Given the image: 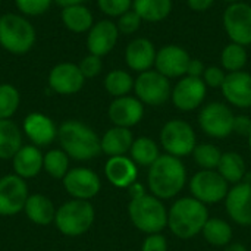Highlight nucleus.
<instances>
[{"label": "nucleus", "mask_w": 251, "mask_h": 251, "mask_svg": "<svg viewBox=\"0 0 251 251\" xmlns=\"http://www.w3.org/2000/svg\"><path fill=\"white\" fill-rule=\"evenodd\" d=\"M97 6L104 15L119 18L132 9V0H97Z\"/></svg>", "instance_id": "obj_38"}, {"label": "nucleus", "mask_w": 251, "mask_h": 251, "mask_svg": "<svg viewBox=\"0 0 251 251\" xmlns=\"http://www.w3.org/2000/svg\"><path fill=\"white\" fill-rule=\"evenodd\" d=\"M56 207L53 204V201L43 196V194H31L28 196V200L25 203L24 212L26 215V218L35 224V225H50L51 222H54V216H56Z\"/></svg>", "instance_id": "obj_25"}, {"label": "nucleus", "mask_w": 251, "mask_h": 251, "mask_svg": "<svg viewBox=\"0 0 251 251\" xmlns=\"http://www.w3.org/2000/svg\"><path fill=\"white\" fill-rule=\"evenodd\" d=\"M207 96V87L201 78L194 76H182L172 87L171 100L174 106L182 112H191L199 109Z\"/></svg>", "instance_id": "obj_13"}, {"label": "nucleus", "mask_w": 251, "mask_h": 251, "mask_svg": "<svg viewBox=\"0 0 251 251\" xmlns=\"http://www.w3.org/2000/svg\"><path fill=\"white\" fill-rule=\"evenodd\" d=\"M191 60L190 53L179 44H165L157 49L154 69L166 78H182Z\"/></svg>", "instance_id": "obj_14"}, {"label": "nucleus", "mask_w": 251, "mask_h": 251, "mask_svg": "<svg viewBox=\"0 0 251 251\" xmlns=\"http://www.w3.org/2000/svg\"><path fill=\"white\" fill-rule=\"evenodd\" d=\"M94 218L96 212L88 200L72 199L56 210L54 225L66 237H79L93 226Z\"/></svg>", "instance_id": "obj_4"}, {"label": "nucleus", "mask_w": 251, "mask_h": 251, "mask_svg": "<svg viewBox=\"0 0 251 251\" xmlns=\"http://www.w3.org/2000/svg\"><path fill=\"white\" fill-rule=\"evenodd\" d=\"M143 19L131 9L126 13H124L122 16L118 18L116 21V26L119 29V34H125V35H132L135 34L140 26H141Z\"/></svg>", "instance_id": "obj_39"}, {"label": "nucleus", "mask_w": 251, "mask_h": 251, "mask_svg": "<svg viewBox=\"0 0 251 251\" xmlns=\"http://www.w3.org/2000/svg\"><path fill=\"white\" fill-rule=\"evenodd\" d=\"M160 143L168 154L178 159L191 154L197 146L193 126L182 119H172L163 125L160 131Z\"/></svg>", "instance_id": "obj_8"}, {"label": "nucleus", "mask_w": 251, "mask_h": 251, "mask_svg": "<svg viewBox=\"0 0 251 251\" xmlns=\"http://www.w3.org/2000/svg\"><path fill=\"white\" fill-rule=\"evenodd\" d=\"M134 78L128 71L124 69H113L104 78V88L106 91L113 96L115 99L129 96L134 90Z\"/></svg>", "instance_id": "obj_33"}, {"label": "nucleus", "mask_w": 251, "mask_h": 251, "mask_svg": "<svg viewBox=\"0 0 251 251\" xmlns=\"http://www.w3.org/2000/svg\"><path fill=\"white\" fill-rule=\"evenodd\" d=\"M215 1L216 0H187V6L196 13H203L207 12L215 4Z\"/></svg>", "instance_id": "obj_46"}, {"label": "nucleus", "mask_w": 251, "mask_h": 251, "mask_svg": "<svg viewBox=\"0 0 251 251\" xmlns=\"http://www.w3.org/2000/svg\"><path fill=\"white\" fill-rule=\"evenodd\" d=\"M59 6L62 7H68V6H75V4H82L87 0H54Z\"/></svg>", "instance_id": "obj_48"}, {"label": "nucleus", "mask_w": 251, "mask_h": 251, "mask_svg": "<svg viewBox=\"0 0 251 251\" xmlns=\"http://www.w3.org/2000/svg\"><path fill=\"white\" fill-rule=\"evenodd\" d=\"M129 153H131V159L134 160L135 165L149 166V168L160 157L159 147H157L156 141L149 137H140V138L134 140Z\"/></svg>", "instance_id": "obj_32"}, {"label": "nucleus", "mask_w": 251, "mask_h": 251, "mask_svg": "<svg viewBox=\"0 0 251 251\" xmlns=\"http://www.w3.org/2000/svg\"><path fill=\"white\" fill-rule=\"evenodd\" d=\"M234 118L231 107L222 101H212L201 107L199 113V125L213 138H226L232 134Z\"/></svg>", "instance_id": "obj_9"}, {"label": "nucleus", "mask_w": 251, "mask_h": 251, "mask_svg": "<svg viewBox=\"0 0 251 251\" xmlns=\"http://www.w3.org/2000/svg\"><path fill=\"white\" fill-rule=\"evenodd\" d=\"M204 69H206V66L200 59H193L191 57V60L188 63V68H187V75L194 76V78H201L203 74H204Z\"/></svg>", "instance_id": "obj_45"}, {"label": "nucleus", "mask_w": 251, "mask_h": 251, "mask_svg": "<svg viewBox=\"0 0 251 251\" xmlns=\"http://www.w3.org/2000/svg\"><path fill=\"white\" fill-rule=\"evenodd\" d=\"M35 43V29L25 18L6 13L0 16V46L13 53L24 54L32 49Z\"/></svg>", "instance_id": "obj_6"}, {"label": "nucleus", "mask_w": 251, "mask_h": 251, "mask_svg": "<svg viewBox=\"0 0 251 251\" xmlns=\"http://www.w3.org/2000/svg\"><path fill=\"white\" fill-rule=\"evenodd\" d=\"M15 1H16V7L22 13L31 16L43 15L44 12L49 10L51 4V0H15Z\"/></svg>", "instance_id": "obj_41"}, {"label": "nucleus", "mask_w": 251, "mask_h": 251, "mask_svg": "<svg viewBox=\"0 0 251 251\" xmlns=\"http://www.w3.org/2000/svg\"><path fill=\"white\" fill-rule=\"evenodd\" d=\"M249 146H250V149H251V134H250V137H249Z\"/></svg>", "instance_id": "obj_51"}, {"label": "nucleus", "mask_w": 251, "mask_h": 251, "mask_svg": "<svg viewBox=\"0 0 251 251\" xmlns=\"http://www.w3.org/2000/svg\"><path fill=\"white\" fill-rule=\"evenodd\" d=\"M157 49L154 43L146 37L131 40L125 49V63L134 72H146L154 68Z\"/></svg>", "instance_id": "obj_18"}, {"label": "nucleus", "mask_w": 251, "mask_h": 251, "mask_svg": "<svg viewBox=\"0 0 251 251\" xmlns=\"http://www.w3.org/2000/svg\"><path fill=\"white\" fill-rule=\"evenodd\" d=\"M225 251H247V249L243 244H240V243H234V244L226 246Z\"/></svg>", "instance_id": "obj_49"}, {"label": "nucleus", "mask_w": 251, "mask_h": 251, "mask_svg": "<svg viewBox=\"0 0 251 251\" xmlns=\"http://www.w3.org/2000/svg\"><path fill=\"white\" fill-rule=\"evenodd\" d=\"M226 4H234V3H240V1H246V0H221Z\"/></svg>", "instance_id": "obj_50"}, {"label": "nucleus", "mask_w": 251, "mask_h": 251, "mask_svg": "<svg viewBox=\"0 0 251 251\" xmlns=\"http://www.w3.org/2000/svg\"><path fill=\"white\" fill-rule=\"evenodd\" d=\"M135 97L147 106H162L172 94L171 79L157 72L154 68L138 74L134 81Z\"/></svg>", "instance_id": "obj_7"}, {"label": "nucleus", "mask_w": 251, "mask_h": 251, "mask_svg": "<svg viewBox=\"0 0 251 251\" xmlns=\"http://www.w3.org/2000/svg\"><path fill=\"white\" fill-rule=\"evenodd\" d=\"M62 150L74 160H91L101 153L99 135L79 121H66L57 129Z\"/></svg>", "instance_id": "obj_1"}, {"label": "nucleus", "mask_w": 251, "mask_h": 251, "mask_svg": "<svg viewBox=\"0 0 251 251\" xmlns=\"http://www.w3.org/2000/svg\"><path fill=\"white\" fill-rule=\"evenodd\" d=\"M134 143L132 132L129 128L122 126H113L104 132V135L100 138L101 151L107 156H124L126 151L131 150V146Z\"/></svg>", "instance_id": "obj_26"}, {"label": "nucleus", "mask_w": 251, "mask_h": 251, "mask_svg": "<svg viewBox=\"0 0 251 251\" xmlns=\"http://www.w3.org/2000/svg\"><path fill=\"white\" fill-rule=\"evenodd\" d=\"M79 69L84 75V78H94L97 76L101 69H103V62L101 57L96 56V54H87L81 62H79Z\"/></svg>", "instance_id": "obj_42"}, {"label": "nucleus", "mask_w": 251, "mask_h": 251, "mask_svg": "<svg viewBox=\"0 0 251 251\" xmlns=\"http://www.w3.org/2000/svg\"><path fill=\"white\" fill-rule=\"evenodd\" d=\"M62 22L63 25L76 34L88 32L94 25V18L91 10L84 4H75L63 7L62 10Z\"/></svg>", "instance_id": "obj_29"}, {"label": "nucleus", "mask_w": 251, "mask_h": 251, "mask_svg": "<svg viewBox=\"0 0 251 251\" xmlns=\"http://www.w3.org/2000/svg\"><path fill=\"white\" fill-rule=\"evenodd\" d=\"M19 91L10 84H0V119H10L19 107Z\"/></svg>", "instance_id": "obj_36"}, {"label": "nucleus", "mask_w": 251, "mask_h": 251, "mask_svg": "<svg viewBox=\"0 0 251 251\" xmlns=\"http://www.w3.org/2000/svg\"><path fill=\"white\" fill-rule=\"evenodd\" d=\"M209 213L206 204L194 197H184L175 201L168 213V225L174 235L182 240L193 238L203 231Z\"/></svg>", "instance_id": "obj_3"}, {"label": "nucleus", "mask_w": 251, "mask_h": 251, "mask_svg": "<svg viewBox=\"0 0 251 251\" xmlns=\"http://www.w3.org/2000/svg\"><path fill=\"white\" fill-rule=\"evenodd\" d=\"M193 154H194L196 163L200 168L209 169V171H213L215 168H218V165L221 162V157H222L221 150L216 146L209 144V143H203V144L196 146Z\"/></svg>", "instance_id": "obj_37"}, {"label": "nucleus", "mask_w": 251, "mask_h": 251, "mask_svg": "<svg viewBox=\"0 0 251 251\" xmlns=\"http://www.w3.org/2000/svg\"><path fill=\"white\" fill-rule=\"evenodd\" d=\"M85 78L75 63H59L49 74V87L62 96H71L78 93L84 87Z\"/></svg>", "instance_id": "obj_16"}, {"label": "nucleus", "mask_w": 251, "mask_h": 251, "mask_svg": "<svg viewBox=\"0 0 251 251\" xmlns=\"http://www.w3.org/2000/svg\"><path fill=\"white\" fill-rule=\"evenodd\" d=\"M107 115L115 126L131 128L143 119L144 104L132 96L118 97L110 103Z\"/></svg>", "instance_id": "obj_19"}, {"label": "nucleus", "mask_w": 251, "mask_h": 251, "mask_svg": "<svg viewBox=\"0 0 251 251\" xmlns=\"http://www.w3.org/2000/svg\"><path fill=\"white\" fill-rule=\"evenodd\" d=\"M247 62H249V53L246 46L231 41L221 51V66L226 71V74L244 71Z\"/></svg>", "instance_id": "obj_31"}, {"label": "nucleus", "mask_w": 251, "mask_h": 251, "mask_svg": "<svg viewBox=\"0 0 251 251\" xmlns=\"http://www.w3.org/2000/svg\"><path fill=\"white\" fill-rule=\"evenodd\" d=\"M219 174L224 176V179L229 184H240L246 176V162L244 159L234 151L224 153L221 157V162L218 165Z\"/></svg>", "instance_id": "obj_30"}, {"label": "nucleus", "mask_w": 251, "mask_h": 251, "mask_svg": "<svg viewBox=\"0 0 251 251\" xmlns=\"http://www.w3.org/2000/svg\"><path fill=\"white\" fill-rule=\"evenodd\" d=\"M226 75L228 74H226V71L222 66L210 65V66H206L201 79L204 81L207 88H222Z\"/></svg>", "instance_id": "obj_40"}, {"label": "nucleus", "mask_w": 251, "mask_h": 251, "mask_svg": "<svg viewBox=\"0 0 251 251\" xmlns=\"http://www.w3.org/2000/svg\"><path fill=\"white\" fill-rule=\"evenodd\" d=\"M24 134L37 147L50 146L57 138V129L54 122L44 113L34 112L24 119Z\"/></svg>", "instance_id": "obj_21"}, {"label": "nucleus", "mask_w": 251, "mask_h": 251, "mask_svg": "<svg viewBox=\"0 0 251 251\" xmlns=\"http://www.w3.org/2000/svg\"><path fill=\"white\" fill-rule=\"evenodd\" d=\"M184 163L171 154L160 156L149 169V188L157 199H172L185 185Z\"/></svg>", "instance_id": "obj_2"}, {"label": "nucleus", "mask_w": 251, "mask_h": 251, "mask_svg": "<svg viewBox=\"0 0 251 251\" xmlns=\"http://www.w3.org/2000/svg\"><path fill=\"white\" fill-rule=\"evenodd\" d=\"M174 7L172 0H132V10L143 22L157 24L165 21Z\"/></svg>", "instance_id": "obj_27"}, {"label": "nucleus", "mask_w": 251, "mask_h": 251, "mask_svg": "<svg viewBox=\"0 0 251 251\" xmlns=\"http://www.w3.org/2000/svg\"><path fill=\"white\" fill-rule=\"evenodd\" d=\"M43 171L54 179H63L69 172V156L62 149H51L44 154Z\"/></svg>", "instance_id": "obj_35"}, {"label": "nucleus", "mask_w": 251, "mask_h": 251, "mask_svg": "<svg viewBox=\"0 0 251 251\" xmlns=\"http://www.w3.org/2000/svg\"><path fill=\"white\" fill-rule=\"evenodd\" d=\"M141 251H168V241L160 234H150L144 240Z\"/></svg>", "instance_id": "obj_43"}, {"label": "nucleus", "mask_w": 251, "mask_h": 251, "mask_svg": "<svg viewBox=\"0 0 251 251\" xmlns=\"http://www.w3.org/2000/svg\"><path fill=\"white\" fill-rule=\"evenodd\" d=\"M190 190L194 199H197L203 204H212L226 199L228 182L219 172L203 169L193 176L190 182Z\"/></svg>", "instance_id": "obj_11"}, {"label": "nucleus", "mask_w": 251, "mask_h": 251, "mask_svg": "<svg viewBox=\"0 0 251 251\" xmlns=\"http://www.w3.org/2000/svg\"><path fill=\"white\" fill-rule=\"evenodd\" d=\"M43 162L44 154L41 153L40 147L31 144L22 146L18 150V153L12 159V166L15 175L21 176L22 179H31L43 171Z\"/></svg>", "instance_id": "obj_24"}, {"label": "nucleus", "mask_w": 251, "mask_h": 251, "mask_svg": "<svg viewBox=\"0 0 251 251\" xmlns=\"http://www.w3.org/2000/svg\"><path fill=\"white\" fill-rule=\"evenodd\" d=\"M232 132H237L243 137H250L251 134V118L246 115H238L234 118V128Z\"/></svg>", "instance_id": "obj_44"}, {"label": "nucleus", "mask_w": 251, "mask_h": 251, "mask_svg": "<svg viewBox=\"0 0 251 251\" xmlns=\"http://www.w3.org/2000/svg\"><path fill=\"white\" fill-rule=\"evenodd\" d=\"M22 147V132L10 119H0V160H10Z\"/></svg>", "instance_id": "obj_28"}, {"label": "nucleus", "mask_w": 251, "mask_h": 251, "mask_svg": "<svg viewBox=\"0 0 251 251\" xmlns=\"http://www.w3.org/2000/svg\"><path fill=\"white\" fill-rule=\"evenodd\" d=\"M225 206L234 222L243 226L251 225V184L240 182L228 191Z\"/></svg>", "instance_id": "obj_22"}, {"label": "nucleus", "mask_w": 251, "mask_h": 251, "mask_svg": "<svg viewBox=\"0 0 251 251\" xmlns=\"http://www.w3.org/2000/svg\"><path fill=\"white\" fill-rule=\"evenodd\" d=\"M128 213L135 228L149 235L159 234L168 225V210L156 196L144 194L140 199L131 200Z\"/></svg>", "instance_id": "obj_5"}, {"label": "nucleus", "mask_w": 251, "mask_h": 251, "mask_svg": "<svg viewBox=\"0 0 251 251\" xmlns=\"http://www.w3.org/2000/svg\"><path fill=\"white\" fill-rule=\"evenodd\" d=\"M129 196H131V200H134V199H140V197H143L144 194H146V191H144V187L141 185V184H138V182H134L129 188Z\"/></svg>", "instance_id": "obj_47"}, {"label": "nucleus", "mask_w": 251, "mask_h": 251, "mask_svg": "<svg viewBox=\"0 0 251 251\" xmlns=\"http://www.w3.org/2000/svg\"><path fill=\"white\" fill-rule=\"evenodd\" d=\"M28 185L25 179L12 174L0 178V216H15L21 213L28 200Z\"/></svg>", "instance_id": "obj_12"}, {"label": "nucleus", "mask_w": 251, "mask_h": 251, "mask_svg": "<svg viewBox=\"0 0 251 251\" xmlns=\"http://www.w3.org/2000/svg\"><path fill=\"white\" fill-rule=\"evenodd\" d=\"M107 181L118 188H129L137 181V165L132 159L125 156H113L104 165Z\"/></svg>", "instance_id": "obj_23"}, {"label": "nucleus", "mask_w": 251, "mask_h": 251, "mask_svg": "<svg viewBox=\"0 0 251 251\" xmlns=\"http://www.w3.org/2000/svg\"><path fill=\"white\" fill-rule=\"evenodd\" d=\"M119 38V29L116 22L110 19H101L96 22L87 35V49L91 54L103 57L109 54Z\"/></svg>", "instance_id": "obj_17"}, {"label": "nucleus", "mask_w": 251, "mask_h": 251, "mask_svg": "<svg viewBox=\"0 0 251 251\" xmlns=\"http://www.w3.org/2000/svg\"><path fill=\"white\" fill-rule=\"evenodd\" d=\"M203 235L204 240L216 247H222V246H228V243L232 238V229L228 225V222L222 221V219H207L204 228H203Z\"/></svg>", "instance_id": "obj_34"}, {"label": "nucleus", "mask_w": 251, "mask_h": 251, "mask_svg": "<svg viewBox=\"0 0 251 251\" xmlns=\"http://www.w3.org/2000/svg\"><path fill=\"white\" fill-rule=\"evenodd\" d=\"M63 188L72 199L90 200L96 197L101 188L99 175L88 168H74L62 179Z\"/></svg>", "instance_id": "obj_15"}, {"label": "nucleus", "mask_w": 251, "mask_h": 251, "mask_svg": "<svg viewBox=\"0 0 251 251\" xmlns=\"http://www.w3.org/2000/svg\"><path fill=\"white\" fill-rule=\"evenodd\" d=\"M221 91L229 104L249 109L251 107V74L246 71L228 74Z\"/></svg>", "instance_id": "obj_20"}, {"label": "nucleus", "mask_w": 251, "mask_h": 251, "mask_svg": "<svg viewBox=\"0 0 251 251\" xmlns=\"http://www.w3.org/2000/svg\"><path fill=\"white\" fill-rule=\"evenodd\" d=\"M222 25L232 43L251 46V4L247 1L228 4L222 15Z\"/></svg>", "instance_id": "obj_10"}]
</instances>
